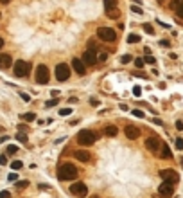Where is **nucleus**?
I'll return each instance as SVG.
<instances>
[{
  "mask_svg": "<svg viewBox=\"0 0 183 198\" xmlns=\"http://www.w3.org/2000/svg\"><path fill=\"white\" fill-rule=\"evenodd\" d=\"M79 176V171H77V168H75L74 164H70V162H67V164H63V166H59V169H58V178L59 180H75Z\"/></svg>",
  "mask_w": 183,
  "mask_h": 198,
  "instance_id": "nucleus-1",
  "label": "nucleus"
},
{
  "mask_svg": "<svg viewBox=\"0 0 183 198\" xmlns=\"http://www.w3.org/2000/svg\"><path fill=\"white\" fill-rule=\"evenodd\" d=\"M95 141H97V135H95L93 132H90V130H83V132L77 133V142H79L81 146H90V144H93Z\"/></svg>",
  "mask_w": 183,
  "mask_h": 198,
  "instance_id": "nucleus-2",
  "label": "nucleus"
},
{
  "mask_svg": "<svg viewBox=\"0 0 183 198\" xmlns=\"http://www.w3.org/2000/svg\"><path fill=\"white\" fill-rule=\"evenodd\" d=\"M29 70H31V63H29V61L18 59L15 63V76H18V78H25L29 74Z\"/></svg>",
  "mask_w": 183,
  "mask_h": 198,
  "instance_id": "nucleus-3",
  "label": "nucleus"
},
{
  "mask_svg": "<svg viewBox=\"0 0 183 198\" xmlns=\"http://www.w3.org/2000/svg\"><path fill=\"white\" fill-rule=\"evenodd\" d=\"M97 36L104 41H115L117 40V33L111 27H99L97 29Z\"/></svg>",
  "mask_w": 183,
  "mask_h": 198,
  "instance_id": "nucleus-4",
  "label": "nucleus"
},
{
  "mask_svg": "<svg viewBox=\"0 0 183 198\" xmlns=\"http://www.w3.org/2000/svg\"><path fill=\"white\" fill-rule=\"evenodd\" d=\"M49 79H50L49 69L45 65H38L36 67V81L40 83V85H45V83H49Z\"/></svg>",
  "mask_w": 183,
  "mask_h": 198,
  "instance_id": "nucleus-5",
  "label": "nucleus"
},
{
  "mask_svg": "<svg viewBox=\"0 0 183 198\" xmlns=\"http://www.w3.org/2000/svg\"><path fill=\"white\" fill-rule=\"evenodd\" d=\"M68 78H70V67L67 63L56 65V79L58 81H67Z\"/></svg>",
  "mask_w": 183,
  "mask_h": 198,
  "instance_id": "nucleus-6",
  "label": "nucleus"
},
{
  "mask_svg": "<svg viewBox=\"0 0 183 198\" xmlns=\"http://www.w3.org/2000/svg\"><path fill=\"white\" fill-rule=\"evenodd\" d=\"M70 193H72L74 196L83 198V196L88 195V187L84 185V182H75V184H72V185H70Z\"/></svg>",
  "mask_w": 183,
  "mask_h": 198,
  "instance_id": "nucleus-7",
  "label": "nucleus"
},
{
  "mask_svg": "<svg viewBox=\"0 0 183 198\" xmlns=\"http://www.w3.org/2000/svg\"><path fill=\"white\" fill-rule=\"evenodd\" d=\"M158 193L164 195V196H172L174 195V184L169 182V180H164L160 184V187H158Z\"/></svg>",
  "mask_w": 183,
  "mask_h": 198,
  "instance_id": "nucleus-8",
  "label": "nucleus"
},
{
  "mask_svg": "<svg viewBox=\"0 0 183 198\" xmlns=\"http://www.w3.org/2000/svg\"><path fill=\"white\" fill-rule=\"evenodd\" d=\"M145 148H147L151 153H158V151L161 150V142H160V139H156V137H149V139L145 141Z\"/></svg>",
  "mask_w": 183,
  "mask_h": 198,
  "instance_id": "nucleus-9",
  "label": "nucleus"
},
{
  "mask_svg": "<svg viewBox=\"0 0 183 198\" xmlns=\"http://www.w3.org/2000/svg\"><path fill=\"white\" fill-rule=\"evenodd\" d=\"M72 69L77 72L79 76H84L86 74V63L83 61V58H74L72 59Z\"/></svg>",
  "mask_w": 183,
  "mask_h": 198,
  "instance_id": "nucleus-10",
  "label": "nucleus"
},
{
  "mask_svg": "<svg viewBox=\"0 0 183 198\" xmlns=\"http://www.w3.org/2000/svg\"><path fill=\"white\" fill-rule=\"evenodd\" d=\"M160 176H161L164 180L172 182V184H176V182L180 180V176H178V173H176L174 169H161V171H160Z\"/></svg>",
  "mask_w": 183,
  "mask_h": 198,
  "instance_id": "nucleus-11",
  "label": "nucleus"
},
{
  "mask_svg": "<svg viewBox=\"0 0 183 198\" xmlns=\"http://www.w3.org/2000/svg\"><path fill=\"white\" fill-rule=\"evenodd\" d=\"M83 61L86 65H95L97 63V52H95V49H88V50H84V54H83Z\"/></svg>",
  "mask_w": 183,
  "mask_h": 198,
  "instance_id": "nucleus-12",
  "label": "nucleus"
},
{
  "mask_svg": "<svg viewBox=\"0 0 183 198\" xmlns=\"http://www.w3.org/2000/svg\"><path fill=\"white\" fill-rule=\"evenodd\" d=\"M124 133H126V137L131 139V141H136L140 137V130L136 126H133V124H127V126L124 128Z\"/></svg>",
  "mask_w": 183,
  "mask_h": 198,
  "instance_id": "nucleus-13",
  "label": "nucleus"
},
{
  "mask_svg": "<svg viewBox=\"0 0 183 198\" xmlns=\"http://www.w3.org/2000/svg\"><path fill=\"white\" fill-rule=\"evenodd\" d=\"M74 157L77 159V160H81V162H90V159H92V155L86 151V150H77L74 153Z\"/></svg>",
  "mask_w": 183,
  "mask_h": 198,
  "instance_id": "nucleus-14",
  "label": "nucleus"
},
{
  "mask_svg": "<svg viewBox=\"0 0 183 198\" xmlns=\"http://www.w3.org/2000/svg\"><path fill=\"white\" fill-rule=\"evenodd\" d=\"M13 59H11L9 54H0V69H9Z\"/></svg>",
  "mask_w": 183,
  "mask_h": 198,
  "instance_id": "nucleus-15",
  "label": "nucleus"
},
{
  "mask_svg": "<svg viewBox=\"0 0 183 198\" xmlns=\"http://www.w3.org/2000/svg\"><path fill=\"white\" fill-rule=\"evenodd\" d=\"M160 155L164 159H172V151H170V148L167 144H161V150H160Z\"/></svg>",
  "mask_w": 183,
  "mask_h": 198,
  "instance_id": "nucleus-16",
  "label": "nucleus"
},
{
  "mask_svg": "<svg viewBox=\"0 0 183 198\" xmlns=\"http://www.w3.org/2000/svg\"><path fill=\"white\" fill-rule=\"evenodd\" d=\"M117 126H111V124H110V126H106L104 128V133L108 135V137H115V135H117Z\"/></svg>",
  "mask_w": 183,
  "mask_h": 198,
  "instance_id": "nucleus-17",
  "label": "nucleus"
},
{
  "mask_svg": "<svg viewBox=\"0 0 183 198\" xmlns=\"http://www.w3.org/2000/svg\"><path fill=\"white\" fill-rule=\"evenodd\" d=\"M22 119H24L25 122H32V121H34L36 119V113H32V112H27V113H22V115H20Z\"/></svg>",
  "mask_w": 183,
  "mask_h": 198,
  "instance_id": "nucleus-18",
  "label": "nucleus"
},
{
  "mask_svg": "<svg viewBox=\"0 0 183 198\" xmlns=\"http://www.w3.org/2000/svg\"><path fill=\"white\" fill-rule=\"evenodd\" d=\"M108 13V18H111V20H117L118 16H120V13H118V9L115 7V9H110V11H106Z\"/></svg>",
  "mask_w": 183,
  "mask_h": 198,
  "instance_id": "nucleus-19",
  "label": "nucleus"
},
{
  "mask_svg": "<svg viewBox=\"0 0 183 198\" xmlns=\"http://www.w3.org/2000/svg\"><path fill=\"white\" fill-rule=\"evenodd\" d=\"M104 7H106V11L115 9L117 7V0H104Z\"/></svg>",
  "mask_w": 183,
  "mask_h": 198,
  "instance_id": "nucleus-20",
  "label": "nucleus"
},
{
  "mask_svg": "<svg viewBox=\"0 0 183 198\" xmlns=\"http://www.w3.org/2000/svg\"><path fill=\"white\" fill-rule=\"evenodd\" d=\"M140 36L138 34H127V43H138Z\"/></svg>",
  "mask_w": 183,
  "mask_h": 198,
  "instance_id": "nucleus-21",
  "label": "nucleus"
},
{
  "mask_svg": "<svg viewBox=\"0 0 183 198\" xmlns=\"http://www.w3.org/2000/svg\"><path fill=\"white\" fill-rule=\"evenodd\" d=\"M144 65H145V59H144V58H136V59H135V67H136V69H142Z\"/></svg>",
  "mask_w": 183,
  "mask_h": 198,
  "instance_id": "nucleus-22",
  "label": "nucleus"
},
{
  "mask_svg": "<svg viewBox=\"0 0 183 198\" xmlns=\"http://www.w3.org/2000/svg\"><path fill=\"white\" fill-rule=\"evenodd\" d=\"M144 31L147 34H154V29H153V25L151 24H144Z\"/></svg>",
  "mask_w": 183,
  "mask_h": 198,
  "instance_id": "nucleus-23",
  "label": "nucleus"
},
{
  "mask_svg": "<svg viewBox=\"0 0 183 198\" xmlns=\"http://www.w3.org/2000/svg\"><path fill=\"white\" fill-rule=\"evenodd\" d=\"M16 139H18L20 142H27V135H25L24 132H20V133H16Z\"/></svg>",
  "mask_w": 183,
  "mask_h": 198,
  "instance_id": "nucleus-24",
  "label": "nucleus"
},
{
  "mask_svg": "<svg viewBox=\"0 0 183 198\" xmlns=\"http://www.w3.org/2000/svg\"><path fill=\"white\" fill-rule=\"evenodd\" d=\"M183 4V0H170V9H176Z\"/></svg>",
  "mask_w": 183,
  "mask_h": 198,
  "instance_id": "nucleus-25",
  "label": "nucleus"
},
{
  "mask_svg": "<svg viewBox=\"0 0 183 198\" xmlns=\"http://www.w3.org/2000/svg\"><path fill=\"white\" fill-rule=\"evenodd\" d=\"M144 59H145V63H149V65H154V63H156V58H153L151 54H147Z\"/></svg>",
  "mask_w": 183,
  "mask_h": 198,
  "instance_id": "nucleus-26",
  "label": "nucleus"
},
{
  "mask_svg": "<svg viewBox=\"0 0 183 198\" xmlns=\"http://www.w3.org/2000/svg\"><path fill=\"white\" fill-rule=\"evenodd\" d=\"M22 166H24V164H22V160H15V162H11V168H13V169H22Z\"/></svg>",
  "mask_w": 183,
  "mask_h": 198,
  "instance_id": "nucleus-27",
  "label": "nucleus"
},
{
  "mask_svg": "<svg viewBox=\"0 0 183 198\" xmlns=\"http://www.w3.org/2000/svg\"><path fill=\"white\" fill-rule=\"evenodd\" d=\"M131 59H133V56H129V54H124V56L120 58V63H124V65H126V63H129V61H131Z\"/></svg>",
  "mask_w": 183,
  "mask_h": 198,
  "instance_id": "nucleus-28",
  "label": "nucleus"
},
{
  "mask_svg": "<svg viewBox=\"0 0 183 198\" xmlns=\"http://www.w3.org/2000/svg\"><path fill=\"white\" fill-rule=\"evenodd\" d=\"M72 113V108H61L59 110V115H70Z\"/></svg>",
  "mask_w": 183,
  "mask_h": 198,
  "instance_id": "nucleus-29",
  "label": "nucleus"
},
{
  "mask_svg": "<svg viewBox=\"0 0 183 198\" xmlns=\"http://www.w3.org/2000/svg\"><path fill=\"white\" fill-rule=\"evenodd\" d=\"M27 185H29V180H22V182H18V184H16L18 189H24V187H27Z\"/></svg>",
  "mask_w": 183,
  "mask_h": 198,
  "instance_id": "nucleus-30",
  "label": "nucleus"
},
{
  "mask_svg": "<svg viewBox=\"0 0 183 198\" xmlns=\"http://www.w3.org/2000/svg\"><path fill=\"white\" fill-rule=\"evenodd\" d=\"M16 151H18L16 146H7V153H9V155H15Z\"/></svg>",
  "mask_w": 183,
  "mask_h": 198,
  "instance_id": "nucleus-31",
  "label": "nucleus"
},
{
  "mask_svg": "<svg viewBox=\"0 0 183 198\" xmlns=\"http://www.w3.org/2000/svg\"><path fill=\"white\" fill-rule=\"evenodd\" d=\"M176 15H178V16H180L181 20H183V4H181L180 7H176Z\"/></svg>",
  "mask_w": 183,
  "mask_h": 198,
  "instance_id": "nucleus-32",
  "label": "nucleus"
},
{
  "mask_svg": "<svg viewBox=\"0 0 183 198\" xmlns=\"http://www.w3.org/2000/svg\"><path fill=\"white\" fill-rule=\"evenodd\" d=\"M133 94H135L136 97H140V96H142V88H140V87H135V88H133Z\"/></svg>",
  "mask_w": 183,
  "mask_h": 198,
  "instance_id": "nucleus-33",
  "label": "nucleus"
},
{
  "mask_svg": "<svg viewBox=\"0 0 183 198\" xmlns=\"http://www.w3.org/2000/svg\"><path fill=\"white\" fill-rule=\"evenodd\" d=\"M131 11H133V13H136V15H142V7L133 6V7H131Z\"/></svg>",
  "mask_w": 183,
  "mask_h": 198,
  "instance_id": "nucleus-34",
  "label": "nucleus"
},
{
  "mask_svg": "<svg viewBox=\"0 0 183 198\" xmlns=\"http://www.w3.org/2000/svg\"><path fill=\"white\" fill-rule=\"evenodd\" d=\"M176 148H178V150H183V139H181V137L176 139Z\"/></svg>",
  "mask_w": 183,
  "mask_h": 198,
  "instance_id": "nucleus-35",
  "label": "nucleus"
},
{
  "mask_svg": "<svg viewBox=\"0 0 183 198\" xmlns=\"http://www.w3.org/2000/svg\"><path fill=\"white\" fill-rule=\"evenodd\" d=\"M97 59H99V61H106V59H108V54H106V52H101L99 56H97Z\"/></svg>",
  "mask_w": 183,
  "mask_h": 198,
  "instance_id": "nucleus-36",
  "label": "nucleus"
},
{
  "mask_svg": "<svg viewBox=\"0 0 183 198\" xmlns=\"http://www.w3.org/2000/svg\"><path fill=\"white\" fill-rule=\"evenodd\" d=\"M7 178H9V182H16V178H18V175H16V173H11V175L7 176Z\"/></svg>",
  "mask_w": 183,
  "mask_h": 198,
  "instance_id": "nucleus-37",
  "label": "nucleus"
},
{
  "mask_svg": "<svg viewBox=\"0 0 183 198\" xmlns=\"http://www.w3.org/2000/svg\"><path fill=\"white\" fill-rule=\"evenodd\" d=\"M58 105V101L56 99H50V101H47V108H50V106H56Z\"/></svg>",
  "mask_w": 183,
  "mask_h": 198,
  "instance_id": "nucleus-38",
  "label": "nucleus"
},
{
  "mask_svg": "<svg viewBox=\"0 0 183 198\" xmlns=\"http://www.w3.org/2000/svg\"><path fill=\"white\" fill-rule=\"evenodd\" d=\"M133 115H135V117H140V119H142V117H144V112H140V110H133Z\"/></svg>",
  "mask_w": 183,
  "mask_h": 198,
  "instance_id": "nucleus-39",
  "label": "nucleus"
},
{
  "mask_svg": "<svg viewBox=\"0 0 183 198\" xmlns=\"http://www.w3.org/2000/svg\"><path fill=\"white\" fill-rule=\"evenodd\" d=\"M38 189H41V191H49L50 187H49L47 184H40V185H38Z\"/></svg>",
  "mask_w": 183,
  "mask_h": 198,
  "instance_id": "nucleus-40",
  "label": "nucleus"
},
{
  "mask_svg": "<svg viewBox=\"0 0 183 198\" xmlns=\"http://www.w3.org/2000/svg\"><path fill=\"white\" fill-rule=\"evenodd\" d=\"M0 198H11V193L9 191H2L0 193Z\"/></svg>",
  "mask_w": 183,
  "mask_h": 198,
  "instance_id": "nucleus-41",
  "label": "nucleus"
},
{
  "mask_svg": "<svg viewBox=\"0 0 183 198\" xmlns=\"http://www.w3.org/2000/svg\"><path fill=\"white\" fill-rule=\"evenodd\" d=\"M160 45H161V47H170L169 40H161V41H160Z\"/></svg>",
  "mask_w": 183,
  "mask_h": 198,
  "instance_id": "nucleus-42",
  "label": "nucleus"
},
{
  "mask_svg": "<svg viewBox=\"0 0 183 198\" xmlns=\"http://www.w3.org/2000/svg\"><path fill=\"white\" fill-rule=\"evenodd\" d=\"M20 97H22V99H24V101H31V97H29V94H24V92H22V94H20Z\"/></svg>",
  "mask_w": 183,
  "mask_h": 198,
  "instance_id": "nucleus-43",
  "label": "nucleus"
},
{
  "mask_svg": "<svg viewBox=\"0 0 183 198\" xmlns=\"http://www.w3.org/2000/svg\"><path fill=\"white\" fill-rule=\"evenodd\" d=\"M176 128L178 130H183V121H176Z\"/></svg>",
  "mask_w": 183,
  "mask_h": 198,
  "instance_id": "nucleus-44",
  "label": "nucleus"
},
{
  "mask_svg": "<svg viewBox=\"0 0 183 198\" xmlns=\"http://www.w3.org/2000/svg\"><path fill=\"white\" fill-rule=\"evenodd\" d=\"M90 105H92V106H99V101H97V99H92Z\"/></svg>",
  "mask_w": 183,
  "mask_h": 198,
  "instance_id": "nucleus-45",
  "label": "nucleus"
},
{
  "mask_svg": "<svg viewBox=\"0 0 183 198\" xmlns=\"http://www.w3.org/2000/svg\"><path fill=\"white\" fill-rule=\"evenodd\" d=\"M7 162V157H6V155H2V157H0V164H6Z\"/></svg>",
  "mask_w": 183,
  "mask_h": 198,
  "instance_id": "nucleus-46",
  "label": "nucleus"
},
{
  "mask_svg": "<svg viewBox=\"0 0 183 198\" xmlns=\"http://www.w3.org/2000/svg\"><path fill=\"white\" fill-rule=\"evenodd\" d=\"M153 122H154V124H158V126H161V124H164V122H161V121H160V119H156V117H154V119H153Z\"/></svg>",
  "mask_w": 183,
  "mask_h": 198,
  "instance_id": "nucleus-47",
  "label": "nucleus"
},
{
  "mask_svg": "<svg viewBox=\"0 0 183 198\" xmlns=\"http://www.w3.org/2000/svg\"><path fill=\"white\" fill-rule=\"evenodd\" d=\"M9 2H11V0H0V4H4V6H6V4H9Z\"/></svg>",
  "mask_w": 183,
  "mask_h": 198,
  "instance_id": "nucleus-48",
  "label": "nucleus"
},
{
  "mask_svg": "<svg viewBox=\"0 0 183 198\" xmlns=\"http://www.w3.org/2000/svg\"><path fill=\"white\" fill-rule=\"evenodd\" d=\"M2 47H4V40H2V38H0V49H2Z\"/></svg>",
  "mask_w": 183,
  "mask_h": 198,
  "instance_id": "nucleus-49",
  "label": "nucleus"
},
{
  "mask_svg": "<svg viewBox=\"0 0 183 198\" xmlns=\"http://www.w3.org/2000/svg\"><path fill=\"white\" fill-rule=\"evenodd\" d=\"M153 198H164V195H154Z\"/></svg>",
  "mask_w": 183,
  "mask_h": 198,
  "instance_id": "nucleus-50",
  "label": "nucleus"
},
{
  "mask_svg": "<svg viewBox=\"0 0 183 198\" xmlns=\"http://www.w3.org/2000/svg\"><path fill=\"white\" fill-rule=\"evenodd\" d=\"M180 160H181V166H183V159H180Z\"/></svg>",
  "mask_w": 183,
  "mask_h": 198,
  "instance_id": "nucleus-51",
  "label": "nucleus"
},
{
  "mask_svg": "<svg viewBox=\"0 0 183 198\" xmlns=\"http://www.w3.org/2000/svg\"><path fill=\"white\" fill-rule=\"evenodd\" d=\"M92 198H99V196H92Z\"/></svg>",
  "mask_w": 183,
  "mask_h": 198,
  "instance_id": "nucleus-52",
  "label": "nucleus"
}]
</instances>
